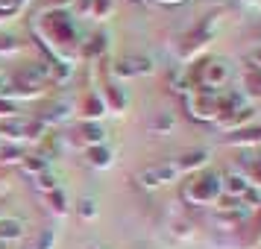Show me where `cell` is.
<instances>
[{
	"label": "cell",
	"mask_w": 261,
	"mask_h": 249,
	"mask_svg": "<svg viewBox=\"0 0 261 249\" xmlns=\"http://www.w3.org/2000/svg\"><path fill=\"white\" fill-rule=\"evenodd\" d=\"M44 135L41 120H27V118H6L0 120V138L9 144H24V141H38Z\"/></svg>",
	"instance_id": "cell-1"
},
{
	"label": "cell",
	"mask_w": 261,
	"mask_h": 249,
	"mask_svg": "<svg viewBox=\"0 0 261 249\" xmlns=\"http://www.w3.org/2000/svg\"><path fill=\"white\" fill-rule=\"evenodd\" d=\"M223 190V182L217 173H208V176L197 179V182H191L188 188V200H194L197 205H208V202L217 200V193Z\"/></svg>",
	"instance_id": "cell-2"
},
{
	"label": "cell",
	"mask_w": 261,
	"mask_h": 249,
	"mask_svg": "<svg viewBox=\"0 0 261 249\" xmlns=\"http://www.w3.org/2000/svg\"><path fill=\"white\" fill-rule=\"evenodd\" d=\"M179 176L176 164H155V167H147L138 173V185L141 188H162L167 182H173Z\"/></svg>",
	"instance_id": "cell-3"
},
{
	"label": "cell",
	"mask_w": 261,
	"mask_h": 249,
	"mask_svg": "<svg viewBox=\"0 0 261 249\" xmlns=\"http://www.w3.org/2000/svg\"><path fill=\"white\" fill-rule=\"evenodd\" d=\"M229 76H232L229 62H223V59L208 62V65H202L200 88H208V91H214V85H217V88H220V85H226V82H229Z\"/></svg>",
	"instance_id": "cell-4"
},
{
	"label": "cell",
	"mask_w": 261,
	"mask_h": 249,
	"mask_svg": "<svg viewBox=\"0 0 261 249\" xmlns=\"http://www.w3.org/2000/svg\"><path fill=\"white\" fill-rule=\"evenodd\" d=\"M153 71V62L144 59V56H126L115 65V73L118 76H144V73Z\"/></svg>",
	"instance_id": "cell-5"
},
{
	"label": "cell",
	"mask_w": 261,
	"mask_h": 249,
	"mask_svg": "<svg viewBox=\"0 0 261 249\" xmlns=\"http://www.w3.org/2000/svg\"><path fill=\"white\" fill-rule=\"evenodd\" d=\"M85 161L91 167H97V170H109V167H112V150L103 147V144H100V147H88V150H85Z\"/></svg>",
	"instance_id": "cell-6"
},
{
	"label": "cell",
	"mask_w": 261,
	"mask_h": 249,
	"mask_svg": "<svg viewBox=\"0 0 261 249\" xmlns=\"http://www.w3.org/2000/svg\"><path fill=\"white\" fill-rule=\"evenodd\" d=\"M205 161H208V153H205V150H197V153H185V155H179L173 164H176L179 173H188L191 167H194V170L205 167Z\"/></svg>",
	"instance_id": "cell-7"
},
{
	"label": "cell",
	"mask_w": 261,
	"mask_h": 249,
	"mask_svg": "<svg viewBox=\"0 0 261 249\" xmlns=\"http://www.w3.org/2000/svg\"><path fill=\"white\" fill-rule=\"evenodd\" d=\"M24 237V223L21 220H0V240H18Z\"/></svg>",
	"instance_id": "cell-8"
},
{
	"label": "cell",
	"mask_w": 261,
	"mask_h": 249,
	"mask_svg": "<svg viewBox=\"0 0 261 249\" xmlns=\"http://www.w3.org/2000/svg\"><path fill=\"white\" fill-rule=\"evenodd\" d=\"M112 12H115V0H91V3H88V15H91V18L106 21Z\"/></svg>",
	"instance_id": "cell-9"
},
{
	"label": "cell",
	"mask_w": 261,
	"mask_h": 249,
	"mask_svg": "<svg viewBox=\"0 0 261 249\" xmlns=\"http://www.w3.org/2000/svg\"><path fill=\"white\" fill-rule=\"evenodd\" d=\"M223 190H226V193H232V197H238V193H247V190H249L247 176H238V173H229V176H226Z\"/></svg>",
	"instance_id": "cell-10"
},
{
	"label": "cell",
	"mask_w": 261,
	"mask_h": 249,
	"mask_svg": "<svg viewBox=\"0 0 261 249\" xmlns=\"http://www.w3.org/2000/svg\"><path fill=\"white\" fill-rule=\"evenodd\" d=\"M21 167H24L27 173L38 176V173H44V170H47V161H44L41 155H24V158H21Z\"/></svg>",
	"instance_id": "cell-11"
},
{
	"label": "cell",
	"mask_w": 261,
	"mask_h": 249,
	"mask_svg": "<svg viewBox=\"0 0 261 249\" xmlns=\"http://www.w3.org/2000/svg\"><path fill=\"white\" fill-rule=\"evenodd\" d=\"M44 197H47L50 208H56V214H59V217H65V214L71 211V208H68V200H65V193H62V188L53 190V193H44Z\"/></svg>",
	"instance_id": "cell-12"
},
{
	"label": "cell",
	"mask_w": 261,
	"mask_h": 249,
	"mask_svg": "<svg viewBox=\"0 0 261 249\" xmlns=\"http://www.w3.org/2000/svg\"><path fill=\"white\" fill-rule=\"evenodd\" d=\"M36 188L44 190V193H53V190H59V179L50 176V170H44V173H38L36 176Z\"/></svg>",
	"instance_id": "cell-13"
},
{
	"label": "cell",
	"mask_w": 261,
	"mask_h": 249,
	"mask_svg": "<svg viewBox=\"0 0 261 249\" xmlns=\"http://www.w3.org/2000/svg\"><path fill=\"white\" fill-rule=\"evenodd\" d=\"M24 153H21V147L18 144H9V147H0V161L3 164H15V161H21Z\"/></svg>",
	"instance_id": "cell-14"
},
{
	"label": "cell",
	"mask_w": 261,
	"mask_h": 249,
	"mask_svg": "<svg viewBox=\"0 0 261 249\" xmlns=\"http://www.w3.org/2000/svg\"><path fill=\"white\" fill-rule=\"evenodd\" d=\"M76 214H80L83 220H94L97 217V202L94 200H83L80 205H76Z\"/></svg>",
	"instance_id": "cell-15"
},
{
	"label": "cell",
	"mask_w": 261,
	"mask_h": 249,
	"mask_svg": "<svg viewBox=\"0 0 261 249\" xmlns=\"http://www.w3.org/2000/svg\"><path fill=\"white\" fill-rule=\"evenodd\" d=\"M53 240H56V232H44V235L38 237V243H36L33 249H47L50 243H53Z\"/></svg>",
	"instance_id": "cell-16"
},
{
	"label": "cell",
	"mask_w": 261,
	"mask_h": 249,
	"mask_svg": "<svg viewBox=\"0 0 261 249\" xmlns=\"http://www.w3.org/2000/svg\"><path fill=\"white\" fill-rule=\"evenodd\" d=\"M3 115H6V118H12L15 115V103H9L6 97H0V118H3Z\"/></svg>",
	"instance_id": "cell-17"
},
{
	"label": "cell",
	"mask_w": 261,
	"mask_h": 249,
	"mask_svg": "<svg viewBox=\"0 0 261 249\" xmlns=\"http://www.w3.org/2000/svg\"><path fill=\"white\" fill-rule=\"evenodd\" d=\"M0 76H3V68H0Z\"/></svg>",
	"instance_id": "cell-18"
}]
</instances>
